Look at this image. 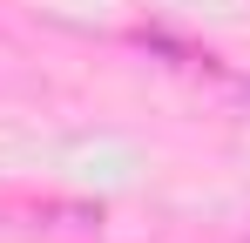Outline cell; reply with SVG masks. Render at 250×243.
<instances>
[{
  "mask_svg": "<svg viewBox=\"0 0 250 243\" xmlns=\"http://www.w3.org/2000/svg\"><path fill=\"white\" fill-rule=\"evenodd\" d=\"M244 95H250V81H244Z\"/></svg>",
  "mask_w": 250,
  "mask_h": 243,
  "instance_id": "6da1fadb",
  "label": "cell"
}]
</instances>
